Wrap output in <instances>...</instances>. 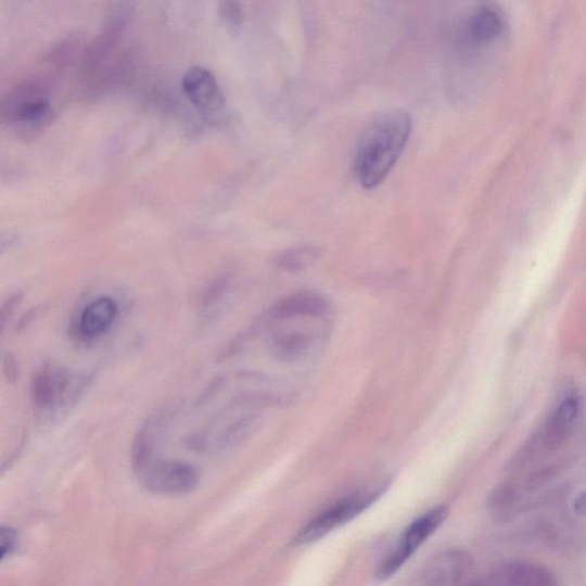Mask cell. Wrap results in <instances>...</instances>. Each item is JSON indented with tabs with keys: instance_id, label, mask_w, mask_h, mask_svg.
<instances>
[{
	"instance_id": "cell-13",
	"label": "cell",
	"mask_w": 586,
	"mask_h": 586,
	"mask_svg": "<svg viewBox=\"0 0 586 586\" xmlns=\"http://www.w3.org/2000/svg\"><path fill=\"white\" fill-rule=\"evenodd\" d=\"M118 314L116 302L111 297H99L82 309L78 321L81 337L94 340L106 333Z\"/></svg>"
},
{
	"instance_id": "cell-14",
	"label": "cell",
	"mask_w": 586,
	"mask_h": 586,
	"mask_svg": "<svg viewBox=\"0 0 586 586\" xmlns=\"http://www.w3.org/2000/svg\"><path fill=\"white\" fill-rule=\"evenodd\" d=\"M160 418L146 421L133 440L131 460L137 474L141 475L153 463L155 442L161 425Z\"/></svg>"
},
{
	"instance_id": "cell-4",
	"label": "cell",
	"mask_w": 586,
	"mask_h": 586,
	"mask_svg": "<svg viewBox=\"0 0 586 586\" xmlns=\"http://www.w3.org/2000/svg\"><path fill=\"white\" fill-rule=\"evenodd\" d=\"M86 379L67 369L48 366L41 369L33 383L31 395L38 420L43 423L61 420L78 402Z\"/></svg>"
},
{
	"instance_id": "cell-22",
	"label": "cell",
	"mask_w": 586,
	"mask_h": 586,
	"mask_svg": "<svg viewBox=\"0 0 586 586\" xmlns=\"http://www.w3.org/2000/svg\"><path fill=\"white\" fill-rule=\"evenodd\" d=\"M575 512L579 515H586V493L581 494L575 500Z\"/></svg>"
},
{
	"instance_id": "cell-9",
	"label": "cell",
	"mask_w": 586,
	"mask_h": 586,
	"mask_svg": "<svg viewBox=\"0 0 586 586\" xmlns=\"http://www.w3.org/2000/svg\"><path fill=\"white\" fill-rule=\"evenodd\" d=\"M474 561L462 549H447L431 557L418 575V583L426 586L458 585L473 572Z\"/></svg>"
},
{
	"instance_id": "cell-10",
	"label": "cell",
	"mask_w": 586,
	"mask_h": 586,
	"mask_svg": "<svg viewBox=\"0 0 586 586\" xmlns=\"http://www.w3.org/2000/svg\"><path fill=\"white\" fill-rule=\"evenodd\" d=\"M582 410L578 395L564 397L553 411L542 434V443L548 451L560 449L571 438Z\"/></svg>"
},
{
	"instance_id": "cell-19",
	"label": "cell",
	"mask_w": 586,
	"mask_h": 586,
	"mask_svg": "<svg viewBox=\"0 0 586 586\" xmlns=\"http://www.w3.org/2000/svg\"><path fill=\"white\" fill-rule=\"evenodd\" d=\"M219 14L222 24L230 33L237 34L241 29L243 15L237 0H222L219 8Z\"/></svg>"
},
{
	"instance_id": "cell-18",
	"label": "cell",
	"mask_w": 586,
	"mask_h": 586,
	"mask_svg": "<svg viewBox=\"0 0 586 586\" xmlns=\"http://www.w3.org/2000/svg\"><path fill=\"white\" fill-rule=\"evenodd\" d=\"M520 496L512 486L505 485L494 489L487 500V507L492 515L498 520H506L519 505Z\"/></svg>"
},
{
	"instance_id": "cell-2",
	"label": "cell",
	"mask_w": 586,
	"mask_h": 586,
	"mask_svg": "<svg viewBox=\"0 0 586 586\" xmlns=\"http://www.w3.org/2000/svg\"><path fill=\"white\" fill-rule=\"evenodd\" d=\"M329 317H268L271 324L269 349L273 357L291 366L309 364L319 358L329 340Z\"/></svg>"
},
{
	"instance_id": "cell-11",
	"label": "cell",
	"mask_w": 586,
	"mask_h": 586,
	"mask_svg": "<svg viewBox=\"0 0 586 586\" xmlns=\"http://www.w3.org/2000/svg\"><path fill=\"white\" fill-rule=\"evenodd\" d=\"M492 584L514 586H550L557 581L552 573L539 564L514 561L499 564L489 576Z\"/></svg>"
},
{
	"instance_id": "cell-8",
	"label": "cell",
	"mask_w": 586,
	"mask_h": 586,
	"mask_svg": "<svg viewBox=\"0 0 586 586\" xmlns=\"http://www.w3.org/2000/svg\"><path fill=\"white\" fill-rule=\"evenodd\" d=\"M146 491L157 495H186L194 492L200 483L196 469L178 460L152 463L141 474Z\"/></svg>"
},
{
	"instance_id": "cell-1",
	"label": "cell",
	"mask_w": 586,
	"mask_h": 586,
	"mask_svg": "<svg viewBox=\"0 0 586 586\" xmlns=\"http://www.w3.org/2000/svg\"><path fill=\"white\" fill-rule=\"evenodd\" d=\"M412 131V118L404 111L375 116L360 139L354 160L355 175L366 190L379 187L400 160Z\"/></svg>"
},
{
	"instance_id": "cell-20",
	"label": "cell",
	"mask_w": 586,
	"mask_h": 586,
	"mask_svg": "<svg viewBox=\"0 0 586 586\" xmlns=\"http://www.w3.org/2000/svg\"><path fill=\"white\" fill-rule=\"evenodd\" d=\"M17 533L12 527L3 526L0 530V559L5 560L17 547Z\"/></svg>"
},
{
	"instance_id": "cell-7",
	"label": "cell",
	"mask_w": 586,
	"mask_h": 586,
	"mask_svg": "<svg viewBox=\"0 0 586 586\" xmlns=\"http://www.w3.org/2000/svg\"><path fill=\"white\" fill-rule=\"evenodd\" d=\"M181 88L184 97L208 123H219L226 112V100L215 75L195 66L186 72Z\"/></svg>"
},
{
	"instance_id": "cell-3",
	"label": "cell",
	"mask_w": 586,
	"mask_h": 586,
	"mask_svg": "<svg viewBox=\"0 0 586 586\" xmlns=\"http://www.w3.org/2000/svg\"><path fill=\"white\" fill-rule=\"evenodd\" d=\"M53 118L54 110L44 81L21 82L2 101V120L20 137H36Z\"/></svg>"
},
{
	"instance_id": "cell-5",
	"label": "cell",
	"mask_w": 586,
	"mask_h": 586,
	"mask_svg": "<svg viewBox=\"0 0 586 586\" xmlns=\"http://www.w3.org/2000/svg\"><path fill=\"white\" fill-rule=\"evenodd\" d=\"M387 484L355 492L334 501L309 520L292 539V546L305 547L319 542L327 535L343 527L349 521L367 511L386 491Z\"/></svg>"
},
{
	"instance_id": "cell-17",
	"label": "cell",
	"mask_w": 586,
	"mask_h": 586,
	"mask_svg": "<svg viewBox=\"0 0 586 586\" xmlns=\"http://www.w3.org/2000/svg\"><path fill=\"white\" fill-rule=\"evenodd\" d=\"M501 29H504V26H501L499 16L487 9L475 13L469 25L470 36L474 40L481 41V43L497 38Z\"/></svg>"
},
{
	"instance_id": "cell-15",
	"label": "cell",
	"mask_w": 586,
	"mask_h": 586,
	"mask_svg": "<svg viewBox=\"0 0 586 586\" xmlns=\"http://www.w3.org/2000/svg\"><path fill=\"white\" fill-rule=\"evenodd\" d=\"M262 420L258 416H247L230 425L220 436L218 446L221 449H234L253 437L260 429Z\"/></svg>"
},
{
	"instance_id": "cell-21",
	"label": "cell",
	"mask_w": 586,
	"mask_h": 586,
	"mask_svg": "<svg viewBox=\"0 0 586 586\" xmlns=\"http://www.w3.org/2000/svg\"><path fill=\"white\" fill-rule=\"evenodd\" d=\"M4 369H5V373H7V377H8L9 381L16 380L17 365H16L15 360L11 357V355H9V357L5 360Z\"/></svg>"
},
{
	"instance_id": "cell-12",
	"label": "cell",
	"mask_w": 586,
	"mask_h": 586,
	"mask_svg": "<svg viewBox=\"0 0 586 586\" xmlns=\"http://www.w3.org/2000/svg\"><path fill=\"white\" fill-rule=\"evenodd\" d=\"M331 304L321 293L316 291H300L278 302L270 309L268 317L281 318L290 316L329 317Z\"/></svg>"
},
{
	"instance_id": "cell-16",
	"label": "cell",
	"mask_w": 586,
	"mask_h": 586,
	"mask_svg": "<svg viewBox=\"0 0 586 586\" xmlns=\"http://www.w3.org/2000/svg\"><path fill=\"white\" fill-rule=\"evenodd\" d=\"M321 257V250L313 245H301L288 249L277 259L279 268L285 271H301L317 263Z\"/></svg>"
},
{
	"instance_id": "cell-6",
	"label": "cell",
	"mask_w": 586,
	"mask_h": 586,
	"mask_svg": "<svg viewBox=\"0 0 586 586\" xmlns=\"http://www.w3.org/2000/svg\"><path fill=\"white\" fill-rule=\"evenodd\" d=\"M448 515L449 509L445 506H438L410 522L396 547L377 569V579L386 581L400 572L415 552L443 526Z\"/></svg>"
}]
</instances>
